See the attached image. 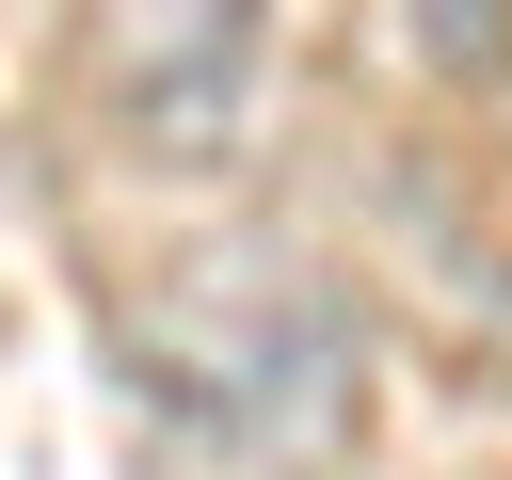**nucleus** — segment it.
<instances>
[{"label": "nucleus", "instance_id": "obj_2", "mask_svg": "<svg viewBox=\"0 0 512 480\" xmlns=\"http://www.w3.org/2000/svg\"><path fill=\"white\" fill-rule=\"evenodd\" d=\"M80 112L144 176H240L272 128V0H80Z\"/></svg>", "mask_w": 512, "mask_h": 480}, {"label": "nucleus", "instance_id": "obj_1", "mask_svg": "<svg viewBox=\"0 0 512 480\" xmlns=\"http://www.w3.org/2000/svg\"><path fill=\"white\" fill-rule=\"evenodd\" d=\"M112 384L160 480H336L368 432V320L304 240H192L112 304Z\"/></svg>", "mask_w": 512, "mask_h": 480}, {"label": "nucleus", "instance_id": "obj_3", "mask_svg": "<svg viewBox=\"0 0 512 480\" xmlns=\"http://www.w3.org/2000/svg\"><path fill=\"white\" fill-rule=\"evenodd\" d=\"M400 48L464 96H512V0H400Z\"/></svg>", "mask_w": 512, "mask_h": 480}]
</instances>
